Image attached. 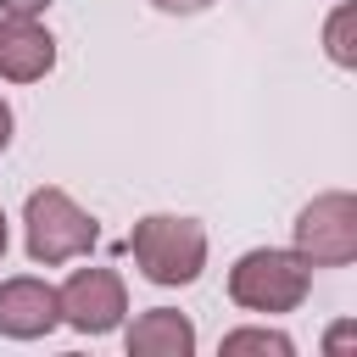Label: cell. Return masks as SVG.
<instances>
[{"mask_svg":"<svg viewBox=\"0 0 357 357\" xmlns=\"http://www.w3.org/2000/svg\"><path fill=\"white\" fill-rule=\"evenodd\" d=\"M128 251L151 284H195L206 268V229L178 212H151L134 223Z\"/></svg>","mask_w":357,"mask_h":357,"instance_id":"cell-1","label":"cell"},{"mask_svg":"<svg viewBox=\"0 0 357 357\" xmlns=\"http://www.w3.org/2000/svg\"><path fill=\"white\" fill-rule=\"evenodd\" d=\"M307 290H312V262L290 245V251H279V245H257V251H245L234 268H229V296H234V307H245V312H296L301 301H307Z\"/></svg>","mask_w":357,"mask_h":357,"instance_id":"cell-2","label":"cell"},{"mask_svg":"<svg viewBox=\"0 0 357 357\" xmlns=\"http://www.w3.org/2000/svg\"><path fill=\"white\" fill-rule=\"evenodd\" d=\"M22 229H28V257H33L39 268H61V262L84 257V251L100 240L95 218H89L67 190H56V184H45V190L28 195Z\"/></svg>","mask_w":357,"mask_h":357,"instance_id":"cell-3","label":"cell"},{"mask_svg":"<svg viewBox=\"0 0 357 357\" xmlns=\"http://www.w3.org/2000/svg\"><path fill=\"white\" fill-rule=\"evenodd\" d=\"M296 251L312 268H346L357 257V195L351 190H324L296 212Z\"/></svg>","mask_w":357,"mask_h":357,"instance_id":"cell-4","label":"cell"},{"mask_svg":"<svg viewBox=\"0 0 357 357\" xmlns=\"http://www.w3.org/2000/svg\"><path fill=\"white\" fill-rule=\"evenodd\" d=\"M56 296H61V324H73L78 335H112L128 312V284L117 268H78Z\"/></svg>","mask_w":357,"mask_h":357,"instance_id":"cell-5","label":"cell"},{"mask_svg":"<svg viewBox=\"0 0 357 357\" xmlns=\"http://www.w3.org/2000/svg\"><path fill=\"white\" fill-rule=\"evenodd\" d=\"M61 324V296L56 284L33 279V273H17V279H0V335L6 340H39Z\"/></svg>","mask_w":357,"mask_h":357,"instance_id":"cell-6","label":"cell"},{"mask_svg":"<svg viewBox=\"0 0 357 357\" xmlns=\"http://www.w3.org/2000/svg\"><path fill=\"white\" fill-rule=\"evenodd\" d=\"M56 67V39L39 17H0V78L39 84Z\"/></svg>","mask_w":357,"mask_h":357,"instance_id":"cell-7","label":"cell"},{"mask_svg":"<svg viewBox=\"0 0 357 357\" xmlns=\"http://www.w3.org/2000/svg\"><path fill=\"white\" fill-rule=\"evenodd\" d=\"M128 351L134 357H190L195 351V324L173 307H151L128 324Z\"/></svg>","mask_w":357,"mask_h":357,"instance_id":"cell-8","label":"cell"},{"mask_svg":"<svg viewBox=\"0 0 357 357\" xmlns=\"http://www.w3.org/2000/svg\"><path fill=\"white\" fill-rule=\"evenodd\" d=\"M324 50H329L335 67H357V6H351V0H340V6L329 11V22H324Z\"/></svg>","mask_w":357,"mask_h":357,"instance_id":"cell-9","label":"cell"},{"mask_svg":"<svg viewBox=\"0 0 357 357\" xmlns=\"http://www.w3.org/2000/svg\"><path fill=\"white\" fill-rule=\"evenodd\" d=\"M245 351H257V357H296V340L284 329H262V324L223 335V357H245Z\"/></svg>","mask_w":357,"mask_h":357,"instance_id":"cell-10","label":"cell"},{"mask_svg":"<svg viewBox=\"0 0 357 357\" xmlns=\"http://www.w3.org/2000/svg\"><path fill=\"white\" fill-rule=\"evenodd\" d=\"M351 340H357V324H351V318H346V324H335V329H329V335H324V351H346V346H351Z\"/></svg>","mask_w":357,"mask_h":357,"instance_id":"cell-11","label":"cell"},{"mask_svg":"<svg viewBox=\"0 0 357 357\" xmlns=\"http://www.w3.org/2000/svg\"><path fill=\"white\" fill-rule=\"evenodd\" d=\"M0 11L6 17H39V11H50V0H0Z\"/></svg>","mask_w":357,"mask_h":357,"instance_id":"cell-12","label":"cell"},{"mask_svg":"<svg viewBox=\"0 0 357 357\" xmlns=\"http://www.w3.org/2000/svg\"><path fill=\"white\" fill-rule=\"evenodd\" d=\"M151 6H156V11H178V17H184V11H206L212 0H151Z\"/></svg>","mask_w":357,"mask_h":357,"instance_id":"cell-13","label":"cell"},{"mask_svg":"<svg viewBox=\"0 0 357 357\" xmlns=\"http://www.w3.org/2000/svg\"><path fill=\"white\" fill-rule=\"evenodd\" d=\"M6 145H11V106L0 100V151H6Z\"/></svg>","mask_w":357,"mask_h":357,"instance_id":"cell-14","label":"cell"},{"mask_svg":"<svg viewBox=\"0 0 357 357\" xmlns=\"http://www.w3.org/2000/svg\"><path fill=\"white\" fill-rule=\"evenodd\" d=\"M0 257H6V212H0Z\"/></svg>","mask_w":357,"mask_h":357,"instance_id":"cell-15","label":"cell"}]
</instances>
